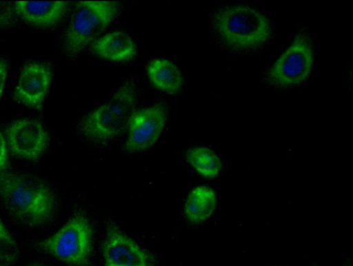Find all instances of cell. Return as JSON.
<instances>
[{"label":"cell","instance_id":"obj_1","mask_svg":"<svg viewBox=\"0 0 353 266\" xmlns=\"http://www.w3.org/2000/svg\"><path fill=\"white\" fill-rule=\"evenodd\" d=\"M212 23L221 42L238 51L258 49L269 41L272 34L268 17L244 4L218 8L212 17Z\"/></svg>","mask_w":353,"mask_h":266},{"label":"cell","instance_id":"obj_7","mask_svg":"<svg viewBox=\"0 0 353 266\" xmlns=\"http://www.w3.org/2000/svg\"><path fill=\"white\" fill-rule=\"evenodd\" d=\"M166 119L167 109L161 103L134 110L127 125L125 150L135 152L150 148L160 136Z\"/></svg>","mask_w":353,"mask_h":266},{"label":"cell","instance_id":"obj_17","mask_svg":"<svg viewBox=\"0 0 353 266\" xmlns=\"http://www.w3.org/2000/svg\"><path fill=\"white\" fill-rule=\"evenodd\" d=\"M15 14L14 2L0 1V28L9 26Z\"/></svg>","mask_w":353,"mask_h":266},{"label":"cell","instance_id":"obj_16","mask_svg":"<svg viewBox=\"0 0 353 266\" xmlns=\"http://www.w3.org/2000/svg\"><path fill=\"white\" fill-rule=\"evenodd\" d=\"M17 254V245L0 219V266L11 265Z\"/></svg>","mask_w":353,"mask_h":266},{"label":"cell","instance_id":"obj_14","mask_svg":"<svg viewBox=\"0 0 353 266\" xmlns=\"http://www.w3.org/2000/svg\"><path fill=\"white\" fill-rule=\"evenodd\" d=\"M216 204L214 191L208 186H198L192 190L187 196L184 214L189 221L200 223L212 214Z\"/></svg>","mask_w":353,"mask_h":266},{"label":"cell","instance_id":"obj_9","mask_svg":"<svg viewBox=\"0 0 353 266\" xmlns=\"http://www.w3.org/2000/svg\"><path fill=\"white\" fill-rule=\"evenodd\" d=\"M52 77L50 67L32 61L23 67L14 88V99L28 108L40 110L50 86Z\"/></svg>","mask_w":353,"mask_h":266},{"label":"cell","instance_id":"obj_5","mask_svg":"<svg viewBox=\"0 0 353 266\" xmlns=\"http://www.w3.org/2000/svg\"><path fill=\"white\" fill-rule=\"evenodd\" d=\"M92 231L88 218L77 214L57 232L41 241L40 248L73 266H85L92 252Z\"/></svg>","mask_w":353,"mask_h":266},{"label":"cell","instance_id":"obj_4","mask_svg":"<svg viewBox=\"0 0 353 266\" xmlns=\"http://www.w3.org/2000/svg\"><path fill=\"white\" fill-rule=\"evenodd\" d=\"M116 1H83L76 3L64 34L63 48L70 57L80 53L105 30L117 15Z\"/></svg>","mask_w":353,"mask_h":266},{"label":"cell","instance_id":"obj_10","mask_svg":"<svg viewBox=\"0 0 353 266\" xmlns=\"http://www.w3.org/2000/svg\"><path fill=\"white\" fill-rule=\"evenodd\" d=\"M104 266H151L150 256L113 223L103 244Z\"/></svg>","mask_w":353,"mask_h":266},{"label":"cell","instance_id":"obj_8","mask_svg":"<svg viewBox=\"0 0 353 266\" xmlns=\"http://www.w3.org/2000/svg\"><path fill=\"white\" fill-rule=\"evenodd\" d=\"M10 151L16 156L28 159L38 158L45 151L48 133L36 119H22L12 122L6 130Z\"/></svg>","mask_w":353,"mask_h":266},{"label":"cell","instance_id":"obj_19","mask_svg":"<svg viewBox=\"0 0 353 266\" xmlns=\"http://www.w3.org/2000/svg\"><path fill=\"white\" fill-rule=\"evenodd\" d=\"M8 70V61L0 59V98L1 96Z\"/></svg>","mask_w":353,"mask_h":266},{"label":"cell","instance_id":"obj_12","mask_svg":"<svg viewBox=\"0 0 353 266\" xmlns=\"http://www.w3.org/2000/svg\"><path fill=\"white\" fill-rule=\"evenodd\" d=\"M91 51L103 59L113 61H127L136 54L137 46L133 39L125 32H110L94 41Z\"/></svg>","mask_w":353,"mask_h":266},{"label":"cell","instance_id":"obj_11","mask_svg":"<svg viewBox=\"0 0 353 266\" xmlns=\"http://www.w3.org/2000/svg\"><path fill=\"white\" fill-rule=\"evenodd\" d=\"M69 3L65 1H16L14 9L22 20L32 25L50 28L65 15Z\"/></svg>","mask_w":353,"mask_h":266},{"label":"cell","instance_id":"obj_2","mask_svg":"<svg viewBox=\"0 0 353 266\" xmlns=\"http://www.w3.org/2000/svg\"><path fill=\"white\" fill-rule=\"evenodd\" d=\"M0 197L12 215L31 225L48 221L54 209V196L49 187L28 174L0 172Z\"/></svg>","mask_w":353,"mask_h":266},{"label":"cell","instance_id":"obj_3","mask_svg":"<svg viewBox=\"0 0 353 266\" xmlns=\"http://www.w3.org/2000/svg\"><path fill=\"white\" fill-rule=\"evenodd\" d=\"M138 101L137 85L125 81L112 98L85 115L79 123L83 136L96 142H105L127 127Z\"/></svg>","mask_w":353,"mask_h":266},{"label":"cell","instance_id":"obj_6","mask_svg":"<svg viewBox=\"0 0 353 266\" xmlns=\"http://www.w3.org/2000/svg\"><path fill=\"white\" fill-rule=\"evenodd\" d=\"M314 64V52L310 36L300 32L290 45L269 70L266 79L275 87L299 84L310 75Z\"/></svg>","mask_w":353,"mask_h":266},{"label":"cell","instance_id":"obj_18","mask_svg":"<svg viewBox=\"0 0 353 266\" xmlns=\"http://www.w3.org/2000/svg\"><path fill=\"white\" fill-rule=\"evenodd\" d=\"M8 165V152L3 136L0 132V172Z\"/></svg>","mask_w":353,"mask_h":266},{"label":"cell","instance_id":"obj_15","mask_svg":"<svg viewBox=\"0 0 353 266\" xmlns=\"http://www.w3.org/2000/svg\"><path fill=\"white\" fill-rule=\"evenodd\" d=\"M186 161L201 176L214 178L219 174L221 162L219 156L206 147H194L185 154Z\"/></svg>","mask_w":353,"mask_h":266},{"label":"cell","instance_id":"obj_13","mask_svg":"<svg viewBox=\"0 0 353 266\" xmlns=\"http://www.w3.org/2000/svg\"><path fill=\"white\" fill-rule=\"evenodd\" d=\"M146 70L150 82L159 90L174 94L181 89L183 76L179 69L172 61L154 59L150 61Z\"/></svg>","mask_w":353,"mask_h":266},{"label":"cell","instance_id":"obj_20","mask_svg":"<svg viewBox=\"0 0 353 266\" xmlns=\"http://www.w3.org/2000/svg\"><path fill=\"white\" fill-rule=\"evenodd\" d=\"M347 266H351V265L350 264L349 265H347Z\"/></svg>","mask_w":353,"mask_h":266}]
</instances>
